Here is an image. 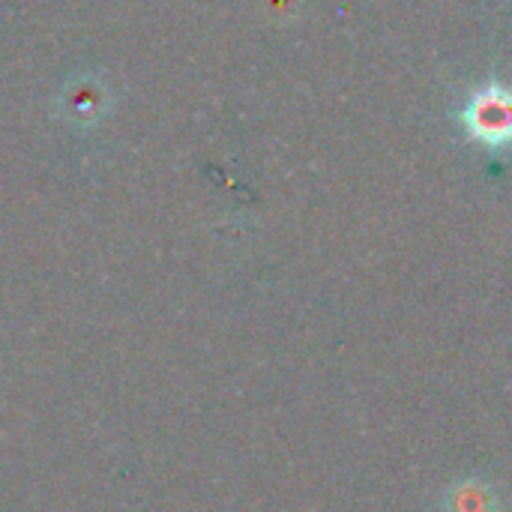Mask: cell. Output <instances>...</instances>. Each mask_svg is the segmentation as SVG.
Instances as JSON below:
<instances>
[{"label":"cell","instance_id":"6da1fadb","mask_svg":"<svg viewBox=\"0 0 512 512\" xmlns=\"http://www.w3.org/2000/svg\"><path fill=\"white\" fill-rule=\"evenodd\" d=\"M465 132L483 147H507L512 144V90L504 84H483L474 90L462 108Z\"/></svg>","mask_w":512,"mask_h":512}]
</instances>
